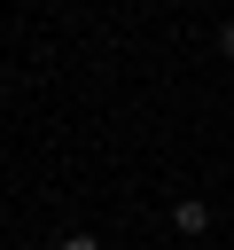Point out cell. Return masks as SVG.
<instances>
[{"label":"cell","instance_id":"3957f363","mask_svg":"<svg viewBox=\"0 0 234 250\" xmlns=\"http://www.w3.org/2000/svg\"><path fill=\"white\" fill-rule=\"evenodd\" d=\"M55 250H101V242H94V234H62Z\"/></svg>","mask_w":234,"mask_h":250},{"label":"cell","instance_id":"7a4b0ae2","mask_svg":"<svg viewBox=\"0 0 234 250\" xmlns=\"http://www.w3.org/2000/svg\"><path fill=\"white\" fill-rule=\"evenodd\" d=\"M218 55H226V62H234V16H226V23H218Z\"/></svg>","mask_w":234,"mask_h":250},{"label":"cell","instance_id":"6da1fadb","mask_svg":"<svg viewBox=\"0 0 234 250\" xmlns=\"http://www.w3.org/2000/svg\"><path fill=\"white\" fill-rule=\"evenodd\" d=\"M172 227H179V234H211V203H203V195H179V203H172Z\"/></svg>","mask_w":234,"mask_h":250}]
</instances>
